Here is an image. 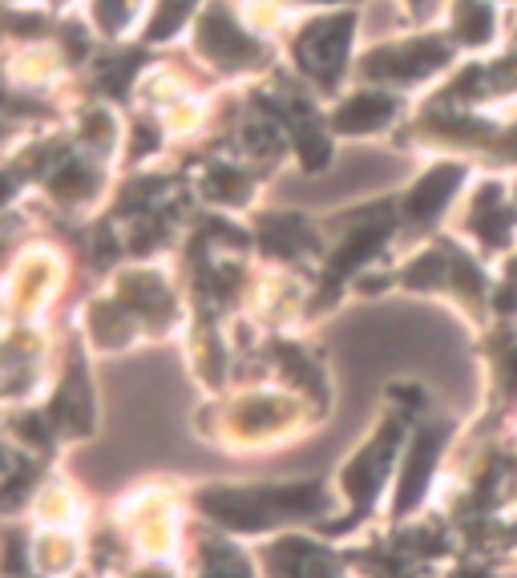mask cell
<instances>
[{
	"label": "cell",
	"mask_w": 517,
	"mask_h": 578,
	"mask_svg": "<svg viewBox=\"0 0 517 578\" xmlns=\"http://www.w3.org/2000/svg\"><path fill=\"white\" fill-rule=\"evenodd\" d=\"M352 29H356L352 13H336V17L307 25L303 37L295 41V57H299L303 73H312L320 85H336L340 73H344V61H348Z\"/></svg>",
	"instance_id": "obj_1"
},
{
	"label": "cell",
	"mask_w": 517,
	"mask_h": 578,
	"mask_svg": "<svg viewBox=\"0 0 517 578\" xmlns=\"http://www.w3.org/2000/svg\"><path fill=\"white\" fill-rule=\"evenodd\" d=\"M81 134H85L89 146L106 150V146H110V114H101V110H97V114H85V130H81Z\"/></svg>",
	"instance_id": "obj_27"
},
{
	"label": "cell",
	"mask_w": 517,
	"mask_h": 578,
	"mask_svg": "<svg viewBox=\"0 0 517 578\" xmlns=\"http://www.w3.org/2000/svg\"><path fill=\"white\" fill-rule=\"evenodd\" d=\"M122 304H126L130 312L150 316V320H166V316L174 312L166 283H162L154 271H130V275H122Z\"/></svg>",
	"instance_id": "obj_11"
},
{
	"label": "cell",
	"mask_w": 517,
	"mask_h": 578,
	"mask_svg": "<svg viewBox=\"0 0 517 578\" xmlns=\"http://www.w3.org/2000/svg\"><path fill=\"white\" fill-rule=\"evenodd\" d=\"M206 231H211L215 239H223V243H235V247H247V235H243V231H235L231 223H206Z\"/></svg>",
	"instance_id": "obj_31"
},
{
	"label": "cell",
	"mask_w": 517,
	"mask_h": 578,
	"mask_svg": "<svg viewBox=\"0 0 517 578\" xmlns=\"http://www.w3.org/2000/svg\"><path fill=\"white\" fill-rule=\"evenodd\" d=\"M154 190H162V178H142V182L126 186V190H122V203H118V211H122V215H130V211L150 207V203H154Z\"/></svg>",
	"instance_id": "obj_23"
},
{
	"label": "cell",
	"mask_w": 517,
	"mask_h": 578,
	"mask_svg": "<svg viewBox=\"0 0 517 578\" xmlns=\"http://www.w3.org/2000/svg\"><path fill=\"white\" fill-rule=\"evenodd\" d=\"M25 490H29V473L13 477V481H9V490H5V494H0V510H9V506H17V502L25 498Z\"/></svg>",
	"instance_id": "obj_30"
},
{
	"label": "cell",
	"mask_w": 517,
	"mask_h": 578,
	"mask_svg": "<svg viewBox=\"0 0 517 578\" xmlns=\"http://www.w3.org/2000/svg\"><path fill=\"white\" fill-rule=\"evenodd\" d=\"M134 578H170V574H166V570H138Z\"/></svg>",
	"instance_id": "obj_40"
},
{
	"label": "cell",
	"mask_w": 517,
	"mask_h": 578,
	"mask_svg": "<svg viewBox=\"0 0 517 578\" xmlns=\"http://www.w3.org/2000/svg\"><path fill=\"white\" fill-rule=\"evenodd\" d=\"M279 364H283V372H287V376H295V380L303 384V389H312L316 397H324V380H320V372L303 360V352H299V348H279Z\"/></svg>",
	"instance_id": "obj_21"
},
{
	"label": "cell",
	"mask_w": 517,
	"mask_h": 578,
	"mask_svg": "<svg viewBox=\"0 0 517 578\" xmlns=\"http://www.w3.org/2000/svg\"><path fill=\"white\" fill-rule=\"evenodd\" d=\"M206 195L215 203H243L247 199V178L235 166H211L206 174Z\"/></svg>",
	"instance_id": "obj_19"
},
{
	"label": "cell",
	"mask_w": 517,
	"mask_h": 578,
	"mask_svg": "<svg viewBox=\"0 0 517 578\" xmlns=\"http://www.w3.org/2000/svg\"><path fill=\"white\" fill-rule=\"evenodd\" d=\"M198 49L211 57L215 65L223 69H243V65H255L263 57V49L235 25V17L227 9H206L202 21H198Z\"/></svg>",
	"instance_id": "obj_4"
},
{
	"label": "cell",
	"mask_w": 517,
	"mask_h": 578,
	"mask_svg": "<svg viewBox=\"0 0 517 578\" xmlns=\"http://www.w3.org/2000/svg\"><path fill=\"white\" fill-rule=\"evenodd\" d=\"M493 308H497V312H517V283H513V279L493 296Z\"/></svg>",
	"instance_id": "obj_32"
},
{
	"label": "cell",
	"mask_w": 517,
	"mask_h": 578,
	"mask_svg": "<svg viewBox=\"0 0 517 578\" xmlns=\"http://www.w3.org/2000/svg\"><path fill=\"white\" fill-rule=\"evenodd\" d=\"M17 433L25 437V441H37V445H45L49 441V425H45V417H21V425H17Z\"/></svg>",
	"instance_id": "obj_29"
},
{
	"label": "cell",
	"mask_w": 517,
	"mask_h": 578,
	"mask_svg": "<svg viewBox=\"0 0 517 578\" xmlns=\"http://www.w3.org/2000/svg\"><path fill=\"white\" fill-rule=\"evenodd\" d=\"M509 223H513V211L501 207V195L493 186H485L477 195V207H473V227L481 235L485 247H501L505 235H509Z\"/></svg>",
	"instance_id": "obj_14"
},
{
	"label": "cell",
	"mask_w": 517,
	"mask_h": 578,
	"mask_svg": "<svg viewBox=\"0 0 517 578\" xmlns=\"http://www.w3.org/2000/svg\"><path fill=\"white\" fill-rule=\"evenodd\" d=\"M445 271H449V259L445 255H437V251H429V255H421L417 263H412L408 271H404V283L408 287H437L441 279H445Z\"/></svg>",
	"instance_id": "obj_20"
},
{
	"label": "cell",
	"mask_w": 517,
	"mask_h": 578,
	"mask_svg": "<svg viewBox=\"0 0 517 578\" xmlns=\"http://www.w3.org/2000/svg\"><path fill=\"white\" fill-rule=\"evenodd\" d=\"M9 25L17 29V37H37L45 21H41V17H9Z\"/></svg>",
	"instance_id": "obj_33"
},
{
	"label": "cell",
	"mask_w": 517,
	"mask_h": 578,
	"mask_svg": "<svg viewBox=\"0 0 517 578\" xmlns=\"http://www.w3.org/2000/svg\"><path fill=\"white\" fill-rule=\"evenodd\" d=\"M396 437H400V429L396 425H388L348 469H344V490L352 494V502H356V514H364L372 502H376V494H380V481H384V473H388V465H392V449H396Z\"/></svg>",
	"instance_id": "obj_5"
},
{
	"label": "cell",
	"mask_w": 517,
	"mask_h": 578,
	"mask_svg": "<svg viewBox=\"0 0 517 578\" xmlns=\"http://www.w3.org/2000/svg\"><path fill=\"white\" fill-rule=\"evenodd\" d=\"M509 279H513V283H517V259H513V263H509Z\"/></svg>",
	"instance_id": "obj_41"
},
{
	"label": "cell",
	"mask_w": 517,
	"mask_h": 578,
	"mask_svg": "<svg viewBox=\"0 0 517 578\" xmlns=\"http://www.w3.org/2000/svg\"><path fill=\"white\" fill-rule=\"evenodd\" d=\"M453 279L465 287V292H481V287H485V275L469 259H453Z\"/></svg>",
	"instance_id": "obj_28"
},
{
	"label": "cell",
	"mask_w": 517,
	"mask_h": 578,
	"mask_svg": "<svg viewBox=\"0 0 517 578\" xmlns=\"http://www.w3.org/2000/svg\"><path fill=\"white\" fill-rule=\"evenodd\" d=\"M453 578H493V574H489V570H477V566H473V570L465 566V570H457Z\"/></svg>",
	"instance_id": "obj_39"
},
{
	"label": "cell",
	"mask_w": 517,
	"mask_h": 578,
	"mask_svg": "<svg viewBox=\"0 0 517 578\" xmlns=\"http://www.w3.org/2000/svg\"><path fill=\"white\" fill-rule=\"evenodd\" d=\"M461 178H465L461 166H437V170H429L417 186H412V195H408V203H404L408 219H417V223L433 219V215H437V211L457 195Z\"/></svg>",
	"instance_id": "obj_9"
},
{
	"label": "cell",
	"mask_w": 517,
	"mask_h": 578,
	"mask_svg": "<svg viewBox=\"0 0 517 578\" xmlns=\"http://www.w3.org/2000/svg\"><path fill=\"white\" fill-rule=\"evenodd\" d=\"M130 13H134V0H93V17L106 33H122Z\"/></svg>",
	"instance_id": "obj_22"
},
{
	"label": "cell",
	"mask_w": 517,
	"mask_h": 578,
	"mask_svg": "<svg viewBox=\"0 0 517 578\" xmlns=\"http://www.w3.org/2000/svg\"><path fill=\"white\" fill-rule=\"evenodd\" d=\"M441 65H449V45L441 37H417L404 45H388L364 57V73L368 77H388V81H421L429 73H437Z\"/></svg>",
	"instance_id": "obj_2"
},
{
	"label": "cell",
	"mask_w": 517,
	"mask_h": 578,
	"mask_svg": "<svg viewBox=\"0 0 517 578\" xmlns=\"http://www.w3.org/2000/svg\"><path fill=\"white\" fill-rule=\"evenodd\" d=\"M206 578H251V570H247V562L235 558L231 550L211 546V566H206Z\"/></svg>",
	"instance_id": "obj_24"
},
{
	"label": "cell",
	"mask_w": 517,
	"mask_h": 578,
	"mask_svg": "<svg viewBox=\"0 0 517 578\" xmlns=\"http://www.w3.org/2000/svg\"><path fill=\"white\" fill-rule=\"evenodd\" d=\"M437 453H441V433L437 429H425L417 441H412L408 457H404V473H400V494H396V510H412L421 498H425V486H429V473L437 465Z\"/></svg>",
	"instance_id": "obj_8"
},
{
	"label": "cell",
	"mask_w": 517,
	"mask_h": 578,
	"mask_svg": "<svg viewBox=\"0 0 517 578\" xmlns=\"http://www.w3.org/2000/svg\"><path fill=\"white\" fill-rule=\"evenodd\" d=\"M198 506L206 518H215L231 530H267L271 522H279V510L271 502V490H231V486H215L202 490Z\"/></svg>",
	"instance_id": "obj_3"
},
{
	"label": "cell",
	"mask_w": 517,
	"mask_h": 578,
	"mask_svg": "<svg viewBox=\"0 0 517 578\" xmlns=\"http://www.w3.org/2000/svg\"><path fill=\"white\" fill-rule=\"evenodd\" d=\"M388 231H392V211H388V207H372V211H368V223H364V227H356V231L348 235V243H344V247L332 255L328 275H332V279H340V275L356 271L360 263H368V259L380 251V243L388 239Z\"/></svg>",
	"instance_id": "obj_7"
},
{
	"label": "cell",
	"mask_w": 517,
	"mask_h": 578,
	"mask_svg": "<svg viewBox=\"0 0 517 578\" xmlns=\"http://www.w3.org/2000/svg\"><path fill=\"white\" fill-rule=\"evenodd\" d=\"M89 328H93V340H97L101 348H122V344L130 340V332H134L126 308H122V304H110V300H101V304L89 308Z\"/></svg>",
	"instance_id": "obj_15"
},
{
	"label": "cell",
	"mask_w": 517,
	"mask_h": 578,
	"mask_svg": "<svg viewBox=\"0 0 517 578\" xmlns=\"http://www.w3.org/2000/svg\"><path fill=\"white\" fill-rule=\"evenodd\" d=\"M279 413H283V405H275V401H247V405L239 409L243 429H267V425L279 421Z\"/></svg>",
	"instance_id": "obj_25"
},
{
	"label": "cell",
	"mask_w": 517,
	"mask_h": 578,
	"mask_svg": "<svg viewBox=\"0 0 517 578\" xmlns=\"http://www.w3.org/2000/svg\"><path fill=\"white\" fill-rule=\"evenodd\" d=\"M259 243L271 251V255H299V251H312L316 247V235L299 215H267L263 227H259Z\"/></svg>",
	"instance_id": "obj_12"
},
{
	"label": "cell",
	"mask_w": 517,
	"mask_h": 578,
	"mask_svg": "<svg viewBox=\"0 0 517 578\" xmlns=\"http://www.w3.org/2000/svg\"><path fill=\"white\" fill-rule=\"evenodd\" d=\"M501 376H505V389L517 393V348L509 356H501Z\"/></svg>",
	"instance_id": "obj_34"
},
{
	"label": "cell",
	"mask_w": 517,
	"mask_h": 578,
	"mask_svg": "<svg viewBox=\"0 0 517 578\" xmlns=\"http://www.w3.org/2000/svg\"><path fill=\"white\" fill-rule=\"evenodd\" d=\"M396 114V102L388 93H356L352 102L336 110V130L340 134H372Z\"/></svg>",
	"instance_id": "obj_10"
},
{
	"label": "cell",
	"mask_w": 517,
	"mask_h": 578,
	"mask_svg": "<svg viewBox=\"0 0 517 578\" xmlns=\"http://www.w3.org/2000/svg\"><path fill=\"white\" fill-rule=\"evenodd\" d=\"M0 106H13V102H9V93H5V89H0Z\"/></svg>",
	"instance_id": "obj_42"
},
{
	"label": "cell",
	"mask_w": 517,
	"mask_h": 578,
	"mask_svg": "<svg viewBox=\"0 0 517 578\" xmlns=\"http://www.w3.org/2000/svg\"><path fill=\"white\" fill-rule=\"evenodd\" d=\"M0 465H5V457H0Z\"/></svg>",
	"instance_id": "obj_44"
},
{
	"label": "cell",
	"mask_w": 517,
	"mask_h": 578,
	"mask_svg": "<svg viewBox=\"0 0 517 578\" xmlns=\"http://www.w3.org/2000/svg\"><path fill=\"white\" fill-rule=\"evenodd\" d=\"M194 5H198V0H162L154 21H150V29H146V37L150 41H170L186 25V17L194 13Z\"/></svg>",
	"instance_id": "obj_18"
},
{
	"label": "cell",
	"mask_w": 517,
	"mask_h": 578,
	"mask_svg": "<svg viewBox=\"0 0 517 578\" xmlns=\"http://www.w3.org/2000/svg\"><path fill=\"white\" fill-rule=\"evenodd\" d=\"M453 33L465 45H485L493 37V9L485 0H457L453 9Z\"/></svg>",
	"instance_id": "obj_16"
},
{
	"label": "cell",
	"mask_w": 517,
	"mask_h": 578,
	"mask_svg": "<svg viewBox=\"0 0 517 578\" xmlns=\"http://www.w3.org/2000/svg\"><path fill=\"white\" fill-rule=\"evenodd\" d=\"M65 41H69L73 57H81V53H85V37H81V29H77V25H69V29H65Z\"/></svg>",
	"instance_id": "obj_35"
},
{
	"label": "cell",
	"mask_w": 517,
	"mask_h": 578,
	"mask_svg": "<svg viewBox=\"0 0 517 578\" xmlns=\"http://www.w3.org/2000/svg\"><path fill=\"white\" fill-rule=\"evenodd\" d=\"M247 146H251L255 154H263V158H275V154L283 150V138H279L275 126L259 122V126H247Z\"/></svg>",
	"instance_id": "obj_26"
},
{
	"label": "cell",
	"mask_w": 517,
	"mask_h": 578,
	"mask_svg": "<svg viewBox=\"0 0 517 578\" xmlns=\"http://www.w3.org/2000/svg\"><path fill=\"white\" fill-rule=\"evenodd\" d=\"M154 142H158V138L150 134V126H138V142H134V154H146Z\"/></svg>",
	"instance_id": "obj_36"
},
{
	"label": "cell",
	"mask_w": 517,
	"mask_h": 578,
	"mask_svg": "<svg viewBox=\"0 0 517 578\" xmlns=\"http://www.w3.org/2000/svg\"><path fill=\"white\" fill-rule=\"evenodd\" d=\"M412 5H421V0H412Z\"/></svg>",
	"instance_id": "obj_43"
},
{
	"label": "cell",
	"mask_w": 517,
	"mask_h": 578,
	"mask_svg": "<svg viewBox=\"0 0 517 578\" xmlns=\"http://www.w3.org/2000/svg\"><path fill=\"white\" fill-rule=\"evenodd\" d=\"M53 417H57V425H65L77 437L93 433V393H89V376H85V360L81 356L69 360V372H65L61 389H57V401H53Z\"/></svg>",
	"instance_id": "obj_6"
},
{
	"label": "cell",
	"mask_w": 517,
	"mask_h": 578,
	"mask_svg": "<svg viewBox=\"0 0 517 578\" xmlns=\"http://www.w3.org/2000/svg\"><path fill=\"white\" fill-rule=\"evenodd\" d=\"M49 190H53V195L65 203H73V199H85L89 195V190H93V170L85 166V162H73V158H65L61 162V170L49 178Z\"/></svg>",
	"instance_id": "obj_17"
},
{
	"label": "cell",
	"mask_w": 517,
	"mask_h": 578,
	"mask_svg": "<svg viewBox=\"0 0 517 578\" xmlns=\"http://www.w3.org/2000/svg\"><path fill=\"white\" fill-rule=\"evenodd\" d=\"M9 199H13V174L0 170V203H9Z\"/></svg>",
	"instance_id": "obj_37"
},
{
	"label": "cell",
	"mask_w": 517,
	"mask_h": 578,
	"mask_svg": "<svg viewBox=\"0 0 517 578\" xmlns=\"http://www.w3.org/2000/svg\"><path fill=\"white\" fill-rule=\"evenodd\" d=\"M295 110H299V122L291 126L295 130V150H299V162H303V170H324L328 162H332V142H328V134L312 122V114H307V106H299L295 102Z\"/></svg>",
	"instance_id": "obj_13"
},
{
	"label": "cell",
	"mask_w": 517,
	"mask_h": 578,
	"mask_svg": "<svg viewBox=\"0 0 517 578\" xmlns=\"http://www.w3.org/2000/svg\"><path fill=\"white\" fill-rule=\"evenodd\" d=\"M392 397H396V401H404V405H421V393H417V389H396Z\"/></svg>",
	"instance_id": "obj_38"
}]
</instances>
